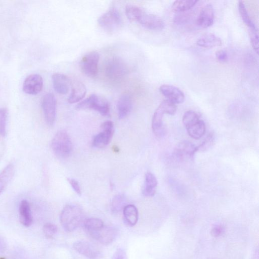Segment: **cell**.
Here are the masks:
<instances>
[{
	"label": "cell",
	"instance_id": "83f0119b",
	"mask_svg": "<svg viewBox=\"0 0 259 259\" xmlns=\"http://www.w3.org/2000/svg\"><path fill=\"white\" fill-rule=\"evenodd\" d=\"M125 11L128 19L132 22H138L144 13L140 7L131 4L126 6Z\"/></svg>",
	"mask_w": 259,
	"mask_h": 259
},
{
	"label": "cell",
	"instance_id": "30bf717a",
	"mask_svg": "<svg viewBox=\"0 0 259 259\" xmlns=\"http://www.w3.org/2000/svg\"><path fill=\"white\" fill-rule=\"evenodd\" d=\"M42 107L46 123L49 126L53 125L57 116L56 98L52 94L46 95L42 99Z\"/></svg>",
	"mask_w": 259,
	"mask_h": 259
},
{
	"label": "cell",
	"instance_id": "603a6c76",
	"mask_svg": "<svg viewBox=\"0 0 259 259\" xmlns=\"http://www.w3.org/2000/svg\"><path fill=\"white\" fill-rule=\"evenodd\" d=\"M15 174V167L13 164L7 165L0 174V195L6 189Z\"/></svg>",
	"mask_w": 259,
	"mask_h": 259
},
{
	"label": "cell",
	"instance_id": "6da1fadb",
	"mask_svg": "<svg viewBox=\"0 0 259 259\" xmlns=\"http://www.w3.org/2000/svg\"><path fill=\"white\" fill-rule=\"evenodd\" d=\"M60 220L64 229L68 232H72L82 224L83 220V211L77 206L67 205L61 213Z\"/></svg>",
	"mask_w": 259,
	"mask_h": 259
},
{
	"label": "cell",
	"instance_id": "e575fe53",
	"mask_svg": "<svg viewBox=\"0 0 259 259\" xmlns=\"http://www.w3.org/2000/svg\"><path fill=\"white\" fill-rule=\"evenodd\" d=\"M68 181L69 182L73 191H75L79 195H81L82 194V189L79 182L76 179L72 178L68 179Z\"/></svg>",
	"mask_w": 259,
	"mask_h": 259
},
{
	"label": "cell",
	"instance_id": "f546056e",
	"mask_svg": "<svg viewBox=\"0 0 259 259\" xmlns=\"http://www.w3.org/2000/svg\"><path fill=\"white\" fill-rule=\"evenodd\" d=\"M8 117V110L6 108H0V135H6V125Z\"/></svg>",
	"mask_w": 259,
	"mask_h": 259
},
{
	"label": "cell",
	"instance_id": "f35d334b",
	"mask_svg": "<svg viewBox=\"0 0 259 259\" xmlns=\"http://www.w3.org/2000/svg\"></svg>",
	"mask_w": 259,
	"mask_h": 259
},
{
	"label": "cell",
	"instance_id": "4fadbf2b",
	"mask_svg": "<svg viewBox=\"0 0 259 259\" xmlns=\"http://www.w3.org/2000/svg\"><path fill=\"white\" fill-rule=\"evenodd\" d=\"M161 93L166 100L176 104L184 102L185 96L183 92L178 88L170 85H162L160 88Z\"/></svg>",
	"mask_w": 259,
	"mask_h": 259
},
{
	"label": "cell",
	"instance_id": "4dcf8cb0",
	"mask_svg": "<svg viewBox=\"0 0 259 259\" xmlns=\"http://www.w3.org/2000/svg\"><path fill=\"white\" fill-rule=\"evenodd\" d=\"M43 231L44 235L47 238L52 239L57 234L58 228L57 226L48 223L44 225Z\"/></svg>",
	"mask_w": 259,
	"mask_h": 259
},
{
	"label": "cell",
	"instance_id": "277c9868",
	"mask_svg": "<svg viewBox=\"0 0 259 259\" xmlns=\"http://www.w3.org/2000/svg\"><path fill=\"white\" fill-rule=\"evenodd\" d=\"M52 150L60 159H66L71 155L73 146L68 134L64 131L58 132L52 139Z\"/></svg>",
	"mask_w": 259,
	"mask_h": 259
},
{
	"label": "cell",
	"instance_id": "1f68e13d",
	"mask_svg": "<svg viewBox=\"0 0 259 259\" xmlns=\"http://www.w3.org/2000/svg\"><path fill=\"white\" fill-rule=\"evenodd\" d=\"M250 37L252 46L255 51L258 54L259 53V38L258 31L249 30Z\"/></svg>",
	"mask_w": 259,
	"mask_h": 259
},
{
	"label": "cell",
	"instance_id": "7402d4cb",
	"mask_svg": "<svg viewBox=\"0 0 259 259\" xmlns=\"http://www.w3.org/2000/svg\"><path fill=\"white\" fill-rule=\"evenodd\" d=\"M157 187L158 181L155 176L151 172L147 173L145 177L143 194L148 197L154 196L157 192Z\"/></svg>",
	"mask_w": 259,
	"mask_h": 259
},
{
	"label": "cell",
	"instance_id": "e0dca14e",
	"mask_svg": "<svg viewBox=\"0 0 259 259\" xmlns=\"http://www.w3.org/2000/svg\"><path fill=\"white\" fill-rule=\"evenodd\" d=\"M53 85L55 91L59 94L65 95L68 93L71 87L70 79L63 73H55L52 76Z\"/></svg>",
	"mask_w": 259,
	"mask_h": 259
},
{
	"label": "cell",
	"instance_id": "ac0fdd59",
	"mask_svg": "<svg viewBox=\"0 0 259 259\" xmlns=\"http://www.w3.org/2000/svg\"><path fill=\"white\" fill-rule=\"evenodd\" d=\"M72 247L78 253L89 259H97L100 255L97 249L86 242H77L73 244Z\"/></svg>",
	"mask_w": 259,
	"mask_h": 259
},
{
	"label": "cell",
	"instance_id": "d6a6232c",
	"mask_svg": "<svg viewBox=\"0 0 259 259\" xmlns=\"http://www.w3.org/2000/svg\"><path fill=\"white\" fill-rule=\"evenodd\" d=\"M214 135L210 134L207 138L203 141L201 145L198 147V151H206L210 147L212 146L214 142Z\"/></svg>",
	"mask_w": 259,
	"mask_h": 259
},
{
	"label": "cell",
	"instance_id": "cb8c5ba5",
	"mask_svg": "<svg viewBox=\"0 0 259 259\" xmlns=\"http://www.w3.org/2000/svg\"><path fill=\"white\" fill-rule=\"evenodd\" d=\"M19 213L22 224L26 227H30L32 223V217L29 202L23 200L20 203Z\"/></svg>",
	"mask_w": 259,
	"mask_h": 259
},
{
	"label": "cell",
	"instance_id": "8992f818",
	"mask_svg": "<svg viewBox=\"0 0 259 259\" xmlns=\"http://www.w3.org/2000/svg\"><path fill=\"white\" fill-rule=\"evenodd\" d=\"M128 73V67L120 59L113 58L107 62L105 73L110 80L117 81L123 78Z\"/></svg>",
	"mask_w": 259,
	"mask_h": 259
},
{
	"label": "cell",
	"instance_id": "d6986e66",
	"mask_svg": "<svg viewBox=\"0 0 259 259\" xmlns=\"http://www.w3.org/2000/svg\"><path fill=\"white\" fill-rule=\"evenodd\" d=\"M71 91L68 97L69 103L73 104L81 101L86 96L87 89L81 81L73 80L71 83Z\"/></svg>",
	"mask_w": 259,
	"mask_h": 259
},
{
	"label": "cell",
	"instance_id": "d4e9b609",
	"mask_svg": "<svg viewBox=\"0 0 259 259\" xmlns=\"http://www.w3.org/2000/svg\"><path fill=\"white\" fill-rule=\"evenodd\" d=\"M123 215L126 223L129 226H135L138 220V211L133 205H126L123 209Z\"/></svg>",
	"mask_w": 259,
	"mask_h": 259
},
{
	"label": "cell",
	"instance_id": "836d02e7",
	"mask_svg": "<svg viewBox=\"0 0 259 259\" xmlns=\"http://www.w3.org/2000/svg\"><path fill=\"white\" fill-rule=\"evenodd\" d=\"M226 231L223 226L219 225L214 227L211 231V235L214 237H218L224 234Z\"/></svg>",
	"mask_w": 259,
	"mask_h": 259
},
{
	"label": "cell",
	"instance_id": "4316f807",
	"mask_svg": "<svg viewBox=\"0 0 259 259\" xmlns=\"http://www.w3.org/2000/svg\"><path fill=\"white\" fill-rule=\"evenodd\" d=\"M197 2V1L194 0H179L173 3L172 9L173 11L176 12H184L192 9Z\"/></svg>",
	"mask_w": 259,
	"mask_h": 259
},
{
	"label": "cell",
	"instance_id": "ba28073f",
	"mask_svg": "<svg viewBox=\"0 0 259 259\" xmlns=\"http://www.w3.org/2000/svg\"><path fill=\"white\" fill-rule=\"evenodd\" d=\"M99 55L96 51H92L87 53L83 57L80 67L82 71L91 78L96 77L98 73V64Z\"/></svg>",
	"mask_w": 259,
	"mask_h": 259
},
{
	"label": "cell",
	"instance_id": "3957f363",
	"mask_svg": "<svg viewBox=\"0 0 259 259\" xmlns=\"http://www.w3.org/2000/svg\"><path fill=\"white\" fill-rule=\"evenodd\" d=\"M182 121L186 127L189 135L193 138L198 139L206 133V125L197 113L193 110H189L183 115Z\"/></svg>",
	"mask_w": 259,
	"mask_h": 259
},
{
	"label": "cell",
	"instance_id": "52a82bcc",
	"mask_svg": "<svg viewBox=\"0 0 259 259\" xmlns=\"http://www.w3.org/2000/svg\"><path fill=\"white\" fill-rule=\"evenodd\" d=\"M98 22L103 29L112 32L121 27L122 18L118 10L112 8L99 17Z\"/></svg>",
	"mask_w": 259,
	"mask_h": 259
},
{
	"label": "cell",
	"instance_id": "f1b7e54d",
	"mask_svg": "<svg viewBox=\"0 0 259 259\" xmlns=\"http://www.w3.org/2000/svg\"><path fill=\"white\" fill-rule=\"evenodd\" d=\"M126 198L124 195L115 196L112 202V210L114 213H118L123 210L126 206Z\"/></svg>",
	"mask_w": 259,
	"mask_h": 259
},
{
	"label": "cell",
	"instance_id": "5bb4252c",
	"mask_svg": "<svg viewBox=\"0 0 259 259\" xmlns=\"http://www.w3.org/2000/svg\"><path fill=\"white\" fill-rule=\"evenodd\" d=\"M197 152V146L191 142L183 141L177 146L174 154L179 159L186 160L193 158Z\"/></svg>",
	"mask_w": 259,
	"mask_h": 259
},
{
	"label": "cell",
	"instance_id": "9a60e30c",
	"mask_svg": "<svg viewBox=\"0 0 259 259\" xmlns=\"http://www.w3.org/2000/svg\"><path fill=\"white\" fill-rule=\"evenodd\" d=\"M138 22L144 28L152 31H161L164 27V22L160 17L144 12Z\"/></svg>",
	"mask_w": 259,
	"mask_h": 259
},
{
	"label": "cell",
	"instance_id": "74e56055",
	"mask_svg": "<svg viewBox=\"0 0 259 259\" xmlns=\"http://www.w3.org/2000/svg\"><path fill=\"white\" fill-rule=\"evenodd\" d=\"M4 248V243L3 240L0 238V251L3 250Z\"/></svg>",
	"mask_w": 259,
	"mask_h": 259
},
{
	"label": "cell",
	"instance_id": "44dd1931",
	"mask_svg": "<svg viewBox=\"0 0 259 259\" xmlns=\"http://www.w3.org/2000/svg\"><path fill=\"white\" fill-rule=\"evenodd\" d=\"M196 43L200 47L211 48L221 46L223 44V41L216 34L209 33L200 36Z\"/></svg>",
	"mask_w": 259,
	"mask_h": 259
},
{
	"label": "cell",
	"instance_id": "8fae6325",
	"mask_svg": "<svg viewBox=\"0 0 259 259\" xmlns=\"http://www.w3.org/2000/svg\"><path fill=\"white\" fill-rule=\"evenodd\" d=\"M101 128L102 131L95 136L93 140V145L99 149L109 144L114 132V125L112 121H108L103 123Z\"/></svg>",
	"mask_w": 259,
	"mask_h": 259
},
{
	"label": "cell",
	"instance_id": "2e32d148",
	"mask_svg": "<svg viewBox=\"0 0 259 259\" xmlns=\"http://www.w3.org/2000/svg\"><path fill=\"white\" fill-rule=\"evenodd\" d=\"M215 12L213 6L207 4L203 6L199 14L197 20V25L203 28H208L214 24Z\"/></svg>",
	"mask_w": 259,
	"mask_h": 259
},
{
	"label": "cell",
	"instance_id": "9c48e42d",
	"mask_svg": "<svg viewBox=\"0 0 259 259\" xmlns=\"http://www.w3.org/2000/svg\"><path fill=\"white\" fill-rule=\"evenodd\" d=\"M87 233L91 237L104 245L113 243L117 235V231L115 228L105 225Z\"/></svg>",
	"mask_w": 259,
	"mask_h": 259
},
{
	"label": "cell",
	"instance_id": "d590c367",
	"mask_svg": "<svg viewBox=\"0 0 259 259\" xmlns=\"http://www.w3.org/2000/svg\"><path fill=\"white\" fill-rule=\"evenodd\" d=\"M217 60L220 63H225L228 60V56L227 52L225 50H220L216 53Z\"/></svg>",
	"mask_w": 259,
	"mask_h": 259
},
{
	"label": "cell",
	"instance_id": "8d00e7d4",
	"mask_svg": "<svg viewBox=\"0 0 259 259\" xmlns=\"http://www.w3.org/2000/svg\"><path fill=\"white\" fill-rule=\"evenodd\" d=\"M112 259H127L126 252L122 249H118L114 253Z\"/></svg>",
	"mask_w": 259,
	"mask_h": 259
},
{
	"label": "cell",
	"instance_id": "484cf974",
	"mask_svg": "<svg viewBox=\"0 0 259 259\" xmlns=\"http://www.w3.org/2000/svg\"><path fill=\"white\" fill-rule=\"evenodd\" d=\"M239 13L244 23L249 28V30L258 31L256 25L252 21L246 7L243 1H239L238 4Z\"/></svg>",
	"mask_w": 259,
	"mask_h": 259
},
{
	"label": "cell",
	"instance_id": "7a4b0ae2",
	"mask_svg": "<svg viewBox=\"0 0 259 259\" xmlns=\"http://www.w3.org/2000/svg\"><path fill=\"white\" fill-rule=\"evenodd\" d=\"M177 110L176 104L167 100H163L155 111L152 120V128L154 134L157 137L164 135L163 118L164 115H174Z\"/></svg>",
	"mask_w": 259,
	"mask_h": 259
},
{
	"label": "cell",
	"instance_id": "7c38bea8",
	"mask_svg": "<svg viewBox=\"0 0 259 259\" xmlns=\"http://www.w3.org/2000/svg\"><path fill=\"white\" fill-rule=\"evenodd\" d=\"M43 87L42 77L38 74H32L25 79L23 89L26 94L35 96L40 93Z\"/></svg>",
	"mask_w": 259,
	"mask_h": 259
},
{
	"label": "cell",
	"instance_id": "ffe728a7",
	"mask_svg": "<svg viewBox=\"0 0 259 259\" xmlns=\"http://www.w3.org/2000/svg\"><path fill=\"white\" fill-rule=\"evenodd\" d=\"M133 106L132 99L127 94L122 95L117 103V109L119 119L126 118L131 113Z\"/></svg>",
	"mask_w": 259,
	"mask_h": 259
},
{
	"label": "cell",
	"instance_id": "5b68a950",
	"mask_svg": "<svg viewBox=\"0 0 259 259\" xmlns=\"http://www.w3.org/2000/svg\"><path fill=\"white\" fill-rule=\"evenodd\" d=\"M77 108L80 110L94 109L104 116L109 114V105L107 100L95 94L79 103Z\"/></svg>",
	"mask_w": 259,
	"mask_h": 259
}]
</instances>
